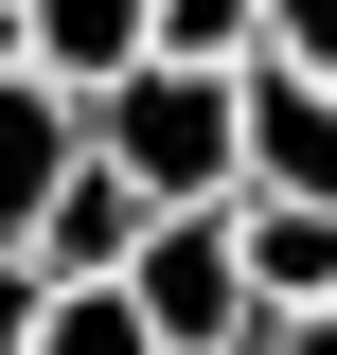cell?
<instances>
[{"label": "cell", "mask_w": 337, "mask_h": 355, "mask_svg": "<svg viewBox=\"0 0 337 355\" xmlns=\"http://www.w3.org/2000/svg\"><path fill=\"white\" fill-rule=\"evenodd\" d=\"M89 142L160 196V214H213V196H249V142H231V71L196 53H142L125 89H89Z\"/></svg>", "instance_id": "cell-1"}, {"label": "cell", "mask_w": 337, "mask_h": 355, "mask_svg": "<svg viewBox=\"0 0 337 355\" xmlns=\"http://www.w3.org/2000/svg\"><path fill=\"white\" fill-rule=\"evenodd\" d=\"M125 302L160 320V355H266V284H249V249H231V196H213V214H160L125 249Z\"/></svg>", "instance_id": "cell-2"}, {"label": "cell", "mask_w": 337, "mask_h": 355, "mask_svg": "<svg viewBox=\"0 0 337 355\" xmlns=\"http://www.w3.org/2000/svg\"><path fill=\"white\" fill-rule=\"evenodd\" d=\"M231 142H249V196H320L337 214V89L320 71H231Z\"/></svg>", "instance_id": "cell-3"}, {"label": "cell", "mask_w": 337, "mask_h": 355, "mask_svg": "<svg viewBox=\"0 0 337 355\" xmlns=\"http://www.w3.org/2000/svg\"><path fill=\"white\" fill-rule=\"evenodd\" d=\"M71 160H89V107L53 71H0V249H36V214L71 196Z\"/></svg>", "instance_id": "cell-4"}, {"label": "cell", "mask_w": 337, "mask_h": 355, "mask_svg": "<svg viewBox=\"0 0 337 355\" xmlns=\"http://www.w3.org/2000/svg\"><path fill=\"white\" fill-rule=\"evenodd\" d=\"M142 231H160V196L89 142V160H71V196L36 214V284H125V249H142Z\"/></svg>", "instance_id": "cell-5"}, {"label": "cell", "mask_w": 337, "mask_h": 355, "mask_svg": "<svg viewBox=\"0 0 337 355\" xmlns=\"http://www.w3.org/2000/svg\"><path fill=\"white\" fill-rule=\"evenodd\" d=\"M18 18H36V71L71 89V107H89V89H125L142 53H160V0H18Z\"/></svg>", "instance_id": "cell-6"}, {"label": "cell", "mask_w": 337, "mask_h": 355, "mask_svg": "<svg viewBox=\"0 0 337 355\" xmlns=\"http://www.w3.org/2000/svg\"><path fill=\"white\" fill-rule=\"evenodd\" d=\"M231 249H249L266 302H337V214L320 196H231Z\"/></svg>", "instance_id": "cell-7"}, {"label": "cell", "mask_w": 337, "mask_h": 355, "mask_svg": "<svg viewBox=\"0 0 337 355\" xmlns=\"http://www.w3.org/2000/svg\"><path fill=\"white\" fill-rule=\"evenodd\" d=\"M36 355H160V320H142L125 284H53V320H36Z\"/></svg>", "instance_id": "cell-8"}, {"label": "cell", "mask_w": 337, "mask_h": 355, "mask_svg": "<svg viewBox=\"0 0 337 355\" xmlns=\"http://www.w3.org/2000/svg\"><path fill=\"white\" fill-rule=\"evenodd\" d=\"M266 0H160V53H196V71H249Z\"/></svg>", "instance_id": "cell-9"}, {"label": "cell", "mask_w": 337, "mask_h": 355, "mask_svg": "<svg viewBox=\"0 0 337 355\" xmlns=\"http://www.w3.org/2000/svg\"><path fill=\"white\" fill-rule=\"evenodd\" d=\"M249 53H266V71H320V89H337V0H266V36H249Z\"/></svg>", "instance_id": "cell-10"}, {"label": "cell", "mask_w": 337, "mask_h": 355, "mask_svg": "<svg viewBox=\"0 0 337 355\" xmlns=\"http://www.w3.org/2000/svg\"><path fill=\"white\" fill-rule=\"evenodd\" d=\"M36 320H53V284H36V249H0V355H36Z\"/></svg>", "instance_id": "cell-11"}, {"label": "cell", "mask_w": 337, "mask_h": 355, "mask_svg": "<svg viewBox=\"0 0 337 355\" xmlns=\"http://www.w3.org/2000/svg\"><path fill=\"white\" fill-rule=\"evenodd\" d=\"M266 355H337V302H284V320H266Z\"/></svg>", "instance_id": "cell-12"}, {"label": "cell", "mask_w": 337, "mask_h": 355, "mask_svg": "<svg viewBox=\"0 0 337 355\" xmlns=\"http://www.w3.org/2000/svg\"><path fill=\"white\" fill-rule=\"evenodd\" d=\"M0 71H36V18H18V0H0Z\"/></svg>", "instance_id": "cell-13"}]
</instances>
